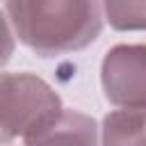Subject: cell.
Returning <instances> with one entry per match:
<instances>
[{
	"instance_id": "obj_4",
	"label": "cell",
	"mask_w": 146,
	"mask_h": 146,
	"mask_svg": "<svg viewBox=\"0 0 146 146\" xmlns=\"http://www.w3.org/2000/svg\"><path fill=\"white\" fill-rule=\"evenodd\" d=\"M25 146H98L94 116L78 110H59L46 123L23 137Z\"/></svg>"
},
{
	"instance_id": "obj_1",
	"label": "cell",
	"mask_w": 146,
	"mask_h": 146,
	"mask_svg": "<svg viewBox=\"0 0 146 146\" xmlns=\"http://www.w3.org/2000/svg\"><path fill=\"white\" fill-rule=\"evenodd\" d=\"M7 25L39 57L91 46L103 32L100 0H5Z\"/></svg>"
},
{
	"instance_id": "obj_3",
	"label": "cell",
	"mask_w": 146,
	"mask_h": 146,
	"mask_svg": "<svg viewBox=\"0 0 146 146\" xmlns=\"http://www.w3.org/2000/svg\"><path fill=\"white\" fill-rule=\"evenodd\" d=\"M100 84L107 103L146 110V43H119L100 64Z\"/></svg>"
},
{
	"instance_id": "obj_6",
	"label": "cell",
	"mask_w": 146,
	"mask_h": 146,
	"mask_svg": "<svg viewBox=\"0 0 146 146\" xmlns=\"http://www.w3.org/2000/svg\"><path fill=\"white\" fill-rule=\"evenodd\" d=\"M110 27L119 32L146 30V0H103Z\"/></svg>"
},
{
	"instance_id": "obj_5",
	"label": "cell",
	"mask_w": 146,
	"mask_h": 146,
	"mask_svg": "<svg viewBox=\"0 0 146 146\" xmlns=\"http://www.w3.org/2000/svg\"><path fill=\"white\" fill-rule=\"evenodd\" d=\"M100 130V146H146V110H114Z\"/></svg>"
},
{
	"instance_id": "obj_2",
	"label": "cell",
	"mask_w": 146,
	"mask_h": 146,
	"mask_svg": "<svg viewBox=\"0 0 146 146\" xmlns=\"http://www.w3.org/2000/svg\"><path fill=\"white\" fill-rule=\"evenodd\" d=\"M2 144L25 137L62 110L59 94L32 73H2Z\"/></svg>"
},
{
	"instance_id": "obj_7",
	"label": "cell",
	"mask_w": 146,
	"mask_h": 146,
	"mask_svg": "<svg viewBox=\"0 0 146 146\" xmlns=\"http://www.w3.org/2000/svg\"><path fill=\"white\" fill-rule=\"evenodd\" d=\"M5 146H7V144H5Z\"/></svg>"
}]
</instances>
